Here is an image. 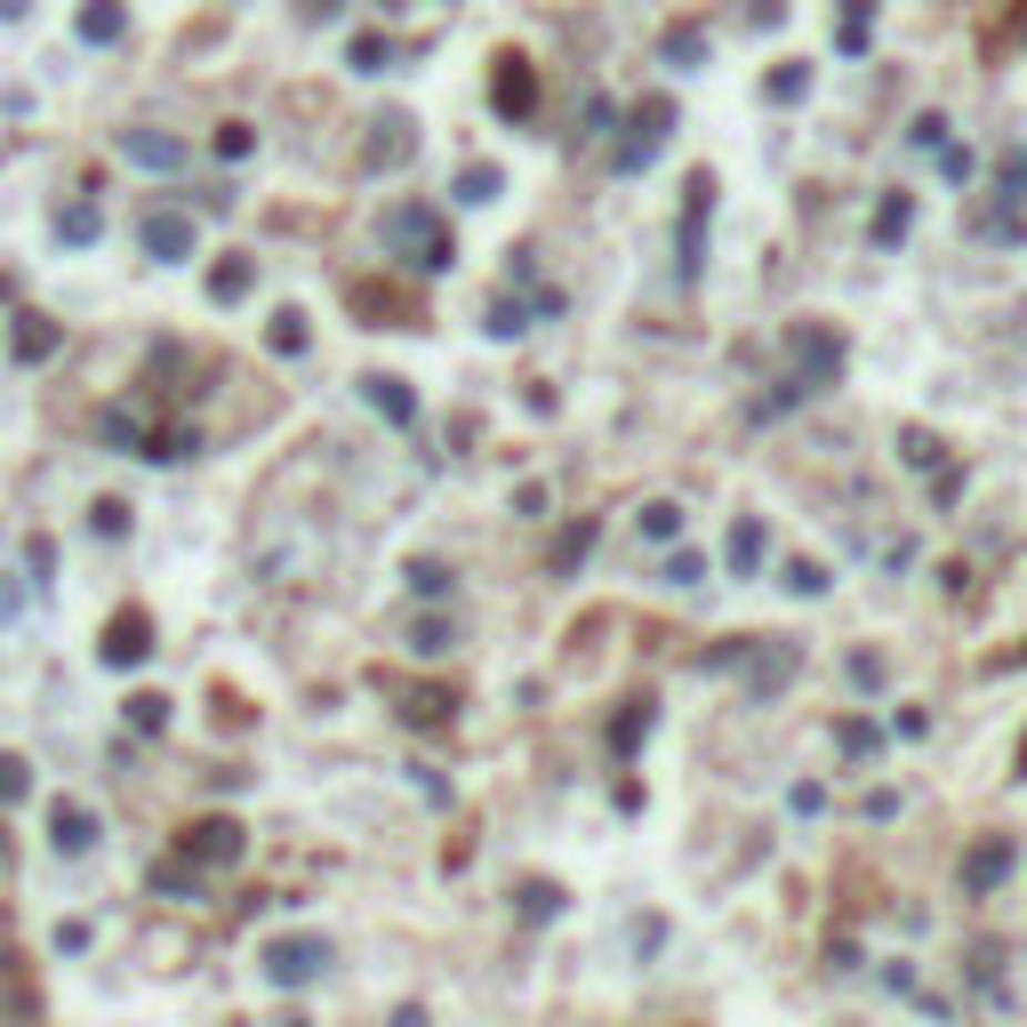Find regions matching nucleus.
<instances>
[{
  "mask_svg": "<svg viewBox=\"0 0 1027 1027\" xmlns=\"http://www.w3.org/2000/svg\"><path fill=\"white\" fill-rule=\"evenodd\" d=\"M803 89H811V64H779V73L763 81V96H771V105H795Z\"/></svg>",
  "mask_w": 1027,
  "mask_h": 1027,
  "instance_id": "22",
  "label": "nucleus"
},
{
  "mask_svg": "<svg viewBox=\"0 0 1027 1027\" xmlns=\"http://www.w3.org/2000/svg\"><path fill=\"white\" fill-rule=\"evenodd\" d=\"M418 650H426V659H434V650H450V627H441V619H426V627H418Z\"/></svg>",
  "mask_w": 1027,
  "mask_h": 1027,
  "instance_id": "39",
  "label": "nucleus"
},
{
  "mask_svg": "<svg viewBox=\"0 0 1027 1027\" xmlns=\"http://www.w3.org/2000/svg\"><path fill=\"white\" fill-rule=\"evenodd\" d=\"M346 57H354V73H386V57H394V49H386V32H362Z\"/></svg>",
  "mask_w": 1027,
  "mask_h": 1027,
  "instance_id": "28",
  "label": "nucleus"
},
{
  "mask_svg": "<svg viewBox=\"0 0 1027 1027\" xmlns=\"http://www.w3.org/2000/svg\"><path fill=\"white\" fill-rule=\"evenodd\" d=\"M49 835H57V851H89V843H96V827H89L81 803H57V811H49Z\"/></svg>",
  "mask_w": 1027,
  "mask_h": 1027,
  "instance_id": "13",
  "label": "nucleus"
},
{
  "mask_svg": "<svg viewBox=\"0 0 1027 1027\" xmlns=\"http://www.w3.org/2000/svg\"><path fill=\"white\" fill-rule=\"evenodd\" d=\"M835 369H843V337L827 329V322H803L795 329V394H818V386H835Z\"/></svg>",
  "mask_w": 1027,
  "mask_h": 1027,
  "instance_id": "1",
  "label": "nucleus"
},
{
  "mask_svg": "<svg viewBox=\"0 0 1027 1027\" xmlns=\"http://www.w3.org/2000/svg\"><path fill=\"white\" fill-rule=\"evenodd\" d=\"M386 242H401V250H426L418 265H450V233H441L426 210H394V217H386Z\"/></svg>",
  "mask_w": 1027,
  "mask_h": 1027,
  "instance_id": "8",
  "label": "nucleus"
},
{
  "mask_svg": "<svg viewBox=\"0 0 1027 1027\" xmlns=\"http://www.w3.org/2000/svg\"><path fill=\"white\" fill-rule=\"evenodd\" d=\"M362 394H369V401H378V409H386V418H394V426H409V418H418V401H409V394H401V378H362Z\"/></svg>",
  "mask_w": 1027,
  "mask_h": 1027,
  "instance_id": "17",
  "label": "nucleus"
},
{
  "mask_svg": "<svg viewBox=\"0 0 1027 1027\" xmlns=\"http://www.w3.org/2000/svg\"><path fill=\"white\" fill-rule=\"evenodd\" d=\"M667 121H674V105H667V96H642V105H634V121H627V145L610 153V161H619V169H642L650 153H659Z\"/></svg>",
  "mask_w": 1027,
  "mask_h": 1027,
  "instance_id": "5",
  "label": "nucleus"
},
{
  "mask_svg": "<svg viewBox=\"0 0 1027 1027\" xmlns=\"http://www.w3.org/2000/svg\"><path fill=\"white\" fill-rule=\"evenodd\" d=\"M1019 9H1027V0H1019Z\"/></svg>",
  "mask_w": 1027,
  "mask_h": 1027,
  "instance_id": "45",
  "label": "nucleus"
},
{
  "mask_svg": "<svg viewBox=\"0 0 1027 1027\" xmlns=\"http://www.w3.org/2000/svg\"><path fill=\"white\" fill-rule=\"evenodd\" d=\"M250 145H257V136H250L242 121H225V129H217V161H242Z\"/></svg>",
  "mask_w": 1027,
  "mask_h": 1027,
  "instance_id": "33",
  "label": "nucleus"
},
{
  "mask_svg": "<svg viewBox=\"0 0 1027 1027\" xmlns=\"http://www.w3.org/2000/svg\"><path fill=\"white\" fill-rule=\"evenodd\" d=\"M49 354H57V322L24 314V329H17V362H49Z\"/></svg>",
  "mask_w": 1027,
  "mask_h": 1027,
  "instance_id": "20",
  "label": "nucleus"
},
{
  "mask_svg": "<svg viewBox=\"0 0 1027 1027\" xmlns=\"http://www.w3.org/2000/svg\"><path fill=\"white\" fill-rule=\"evenodd\" d=\"M346 305H354V314H369L378 329H409V322H418V305H409L394 282H346Z\"/></svg>",
  "mask_w": 1027,
  "mask_h": 1027,
  "instance_id": "6",
  "label": "nucleus"
},
{
  "mask_svg": "<svg viewBox=\"0 0 1027 1027\" xmlns=\"http://www.w3.org/2000/svg\"><path fill=\"white\" fill-rule=\"evenodd\" d=\"M233 860H242V827H233V818H193L177 835V860L169 867H233Z\"/></svg>",
  "mask_w": 1027,
  "mask_h": 1027,
  "instance_id": "2",
  "label": "nucleus"
},
{
  "mask_svg": "<svg viewBox=\"0 0 1027 1027\" xmlns=\"http://www.w3.org/2000/svg\"><path fill=\"white\" fill-rule=\"evenodd\" d=\"M642 530H650V538H674V530H682V506H667V498L642 506Z\"/></svg>",
  "mask_w": 1027,
  "mask_h": 1027,
  "instance_id": "32",
  "label": "nucleus"
},
{
  "mask_svg": "<svg viewBox=\"0 0 1027 1027\" xmlns=\"http://www.w3.org/2000/svg\"><path fill=\"white\" fill-rule=\"evenodd\" d=\"M490 96H498V113H506V121H530V113H538V73H530V57H522V49H506V57H498Z\"/></svg>",
  "mask_w": 1027,
  "mask_h": 1027,
  "instance_id": "3",
  "label": "nucleus"
},
{
  "mask_svg": "<svg viewBox=\"0 0 1027 1027\" xmlns=\"http://www.w3.org/2000/svg\"><path fill=\"white\" fill-rule=\"evenodd\" d=\"M289 1027H305V1019H289Z\"/></svg>",
  "mask_w": 1027,
  "mask_h": 1027,
  "instance_id": "44",
  "label": "nucleus"
},
{
  "mask_svg": "<svg viewBox=\"0 0 1027 1027\" xmlns=\"http://www.w3.org/2000/svg\"><path fill=\"white\" fill-rule=\"evenodd\" d=\"M706 210H714V177L691 169V185H682V273L706 265Z\"/></svg>",
  "mask_w": 1027,
  "mask_h": 1027,
  "instance_id": "4",
  "label": "nucleus"
},
{
  "mask_svg": "<svg viewBox=\"0 0 1027 1027\" xmlns=\"http://www.w3.org/2000/svg\"><path fill=\"white\" fill-rule=\"evenodd\" d=\"M755 562H763V522H739V530H731V570L746 578Z\"/></svg>",
  "mask_w": 1027,
  "mask_h": 1027,
  "instance_id": "24",
  "label": "nucleus"
},
{
  "mask_svg": "<svg viewBox=\"0 0 1027 1027\" xmlns=\"http://www.w3.org/2000/svg\"><path fill=\"white\" fill-rule=\"evenodd\" d=\"M337 9H346V0H305V17H314V24H322V17H337Z\"/></svg>",
  "mask_w": 1027,
  "mask_h": 1027,
  "instance_id": "40",
  "label": "nucleus"
},
{
  "mask_svg": "<svg viewBox=\"0 0 1027 1027\" xmlns=\"http://www.w3.org/2000/svg\"><path fill=\"white\" fill-rule=\"evenodd\" d=\"M409 587H418V594H450V570H441V562H418V570H409Z\"/></svg>",
  "mask_w": 1027,
  "mask_h": 1027,
  "instance_id": "35",
  "label": "nucleus"
},
{
  "mask_svg": "<svg viewBox=\"0 0 1027 1027\" xmlns=\"http://www.w3.org/2000/svg\"><path fill=\"white\" fill-rule=\"evenodd\" d=\"M907 217H915V201H907V193H883V210H875V242L892 250L899 233H907Z\"/></svg>",
  "mask_w": 1027,
  "mask_h": 1027,
  "instance_id": "21",
  "label": "nucleus"
},
{
  "mask_svg": "<svg viewBox=\"0 0 1027 1027\" xmlns=\"http://www.w3.org/2000/svg\"><path fill=\"white\" fill-rule=\"evenodd\" d=\"M786 587H795V594H827V570H818V562H786Z\"/></svg>",
  "mask_w": 1027,
  "mask_h": 1027,
  "instance_id": "31",
  "label": "nucleus"
},
{
  "mask_svg": "<svg viewBox=\"0 0 1027 1027\" xmlns=\"http://www.w3.org/2000/svg\"><path fill=\"white\" fill-rule=\"evenodd\" d=\"M786 667H795V642L763 634V659H755V691H779V682H786Z\"/></svg>",
  "mask_w": 1027,
  "mask_h": 1027,
  "instance_id": "16",
  "label": "nucleus"
},
{
  "mask_svg": "<svg viewBox=\"0 0 1027 1027\" xmlns=\"http://www.w3.org/2000/svg\"><path fill=\"white\" fill-rule=\"evenodd\" d=\"M96 530L121 538V530H129V506H121V498H105V506H96Z\"/></svg>",
  "mask_w": 1027,
  "mask_h": 1027,
  "instance_id": "38",
  "label": "nucleus"
},
{
  "mask_svg": "<svg viewBox=\"0 0 1027 1027\" xmlns=\"http://www.w3.org/2000/svg\"><path fill=\"white\" fill-rule=\"evenodd\" d=\"M0 860H9V843H0Z\"/></svg>",
  "mask_w": 1027,
  "mask_h": 1027,
  "instance_id": "43",
  "label": "nucleus"
},
{
  "mask_svg": "<svg viewBox=\"0 0 1027 1027\" xmlns=\"http://www.w3.org/2000/svg\"><path fill=\"white\" fill-rule=\"evenodd\" d=\"M867 32H875V0H843V32H835L843 57H860V49H867Z\"/></svg>",
  "mask_w": 1027,
  "mask_h": 1027,
  "instance_id": "18",
  "label": "nucleus"
},
{
  "mask_svg": "<svg viewBox=\"0 0 1027 1027\" xmlns=\"http://www.w3.org/2000/svg\"><path fill=\"white\" fill-rule=\"evenodd\" d=\"M1004 193H1011V201H1027V145L1004 161Z\"/></svg>",
  "mask_w": 1027,
  "mask_h": 1027,
  "instance_id": "37",
  "label": "nucleus"
},
{
  "mask_svg": "<svg viewBox=\"0 0 1027 1027\" xmlns=\"http://www.w3.org/2000/svg\"><path fill=\"white\" fill-rule=\"evenodd\" d=\"M24 786H32V779H24V755H0V803H17Z\"/></svg>",
  "mask_w": 1027,
  "mask_h": 1027,
  "instance_id": "34",
  "label": "nucleus"
},
{
  "mask_svg": "<svg viewBox=\"0 0 1027 1027\" xmlns=\"http://www.w3.org/2000/svg\"><path fill=\"white\" fill-rule=\"evenodd\" d=\"M498 185H506V177H498L490 161H482V169H458V201H490Z\"/></svg>",
  "mask_w": 1027,
  "mask_h": 1027,
  "instance_id": "30",
  "label": "nucleus"
},
{
  "mask_svg": "<svg viewBox=\"0 0 1027 1027\" xmlns=\"http://www.w3.org/2000/svg\"><path fill=\"white\" fill-rule=\"evenodd\" d=\"M273 354H305V314H297V305L273 314Z\"/></svg>",
  "mask_w": 1027,
  "mask_h": 1027,
  "instance_id": "26",
  "label": "nucleus"
},
{
  "mask_svg": "<svg viewBox=\"0 0 1027 1027\" xmlns=\"http://www.w3.org/2000/svg\"><path fill=\"white\" fill-rule=\"evenodd\" d=\"M1004 875H1011V843H979L964 860V892H987V883H1004Z\"/></svg>",
  "mask_w": 1027,
  "mask_h": 1027,
  "instance_id": "12",
  "label": "nucleus"
},
{
  "mask_svg": "<svg viewBox=\"0 0 1027 1027\" xmlns=\"http://www.w3.org/2000/svg\"><path fill=\"white\" fill-rule=\"evenodd\" d=\"M322 964H329L322 939H273V947H265V972L282 979V987H289V979H314Z\"/></svg>",
  "mask_w": 1027,
  "mask_h": 1027,
  "instance_id": "9",
  "label": "nucleus"
},
{
  "mask_svg": "<svg viewBox=\"0 0 1027 1027\" xmlns=\"http://www.w3.org/2000/svg\"><path fill=\"white\" fill-rule=\"evenodd\" d=\"M153 650V619L145 610H113V627H105V642H96V659L105 667H136Z\"/></svg>",
  "mask_w": 1027,
  "mask_h": 1027,
  "instance_id": "7",
  "label": "nucleus"
},
{
  "mask_svg": "<svg viewBox=\"0 0 1027 1027\" xmlns=\"http://www.w3.org/2000/svg\"><path fill=\"white\" fill-rule=\"evenodd\" d=\"M250 282H257V265H250V257L210 265V297H217V305H225V297H250Z\"/></svg>",
  "mask_w": 1027,
  "mask_h": 1027,
  "instance_id": "15",
  "label": "nucleus"
},
{
  "mask_svg": "<svg viewBox=\"0 0 1027 1027\" xmlns=\"http://www.w3.org/2000/svg\"><path fill=\"white\" fill-rule=\"evenodd\" d=\"M121 24H129L121 0H89V9H81V41H121Z\"/></svg>",
  "mask_w": 1027,
  "mask_h": 1027,
  "instance_id": "14",
  "label": "nucleus"
},
{
  "mask_svg": "<svg viewBox=\"0 0 1027 1027\" xmlns=\"http://www.w3.org/2000/svg\"><path fill=\"white\" fill-rule=\"evenodd\" d=\"M145 250H153L161 265L185 257V250H193V217H185V210H153V217H145Z\"/></svg>",
  "mask_w": 1027,
  "mask_h": 1027,
  "instance_id": "10",
  "label": "nucleus"
},
{
  "mask_svg": "<svg viewBox=\"0 0 1027 1027\" xmlns=\"http://www.w3.org/2000/svg\"><path fill=\"white\" fill-rule=\"evenodd\" d=\"M129 153L145 161V169H177V161H185L177 136H145V129H129Z\"/></svg>",
  "mask_w": 1027,
  "mask_h": 1027,
  "instance_id": "19",
  "label": "nucleus"
},
{
  "mask_svg": "<svg viewBox=\"0 0 1027 1027\" xmlns=\"http://www.w3.org/2000/svg\"><path fill=\"white\" fill-rule=\"evenodd\" d=\"M401 153H409V121L378 113V121H369V145H362V169H394Z\"/></svg>",
  "mask_w": 1027,
  "mask_h": 1027,
  "instance_id": "11",
  "label": "nucleus"
},
{
  "mask_svg": "<svg viewBox=\"0 0 1027 1027\" xmlns=\"http://www.w3.org/2000/svg\"><path fill=\"white\" fill-rule=\"evenodd\" d=\"M642 731H650V699H627L619 731H610V739H619V755H634V746H642Z\"/></svg>",
  "mask_w": 1027,
  "mask_h": 1027,
  "instance_id": "25",
  "label": "nucleus"
},
{
  "mask_svg": "<svg viewBox=\"0 0 1027 1027\" xmlns=\"http://www.w3.org/2000/svg\"><path fill=\"white\" fill-rule=\"evenodd\" d=\"M386 9H409V0H386Z\"/></svg>",
  "mask_w": 1027,
  "mask_h": 1027,
  "instance_id": "42",
  "label": "nucleus"
},
{
  "mask_svg": "<svg viewBox=\"0 0 1027 1027\" xmlns=\"http://www.w3.org/2000/svg\"><path fill=\"white\" fill-rule=\"evenodd\" d=\"M129 723H136V731H161V723H169V699H161V691H136V699H129Z\"/></svg>",
  "mask_w": 1027,
  "mask_h": 1027,
  "instance_id": "29",
  "label": "nucleus"
},
{
  "mask_svg": "<svg viewBox=\"0 0 1027 1027\" xmlns=\"http://www.w3.org/2000/svg\"><path fill=\"white\" fill-rule=\"evenodd\" d=\"M699 49H706V32H699V24H682V32H667V57H682V64H691Z\"/></svg>",
  "mask_w": 1027,
  "mask_h": 1027,
  "instance_id": "36",
  "label": "nucleus"
},
{
  "mask_svg": "<svg viewBox=\"0 0 1027 1027\" xmlns=\"http://www.w3.org/2000/svg\"><path fill=\"white\" fill-rule=\"evenodd\" d=\"M57 233H64V242H96V233H105V217H96L89 201H73V210H57Z\"/></svg>",
  "mask_w": 1027,
  "mask_h": 1027,
  "instance_id": "23",
  "label": "nucleus"
},
{
  "mask_svg": "<svg viewBox=\"0 0 1027 1027\" xmlns=\"http://www.w3.org/2000/svg\"><path fill=\"white\" fill-rule=\"evenodd\" d=\"M587 546H594V522H570L562 546H555V570H578V562H587Z\"/></svg>",
  "mask_w": 1027,
  "mask_h": 1027,
  "instance_id": "27",
  "label": "nucleus"
},
{
  "mask_svg": "<svg viewBox=\"0 0 1027 1027\" xmlns=\"http://www.w3.org/2000/svg\"><path fill=\"white\" fill-rule=\"evenodd\" d=\"M0 17H24V0H0Z\"/></svg>",
  "mask_w": 1027,
  "mask_h": 1027,
  "instance_id": "41",
  "label": "nucleus"
}]
</instances>
